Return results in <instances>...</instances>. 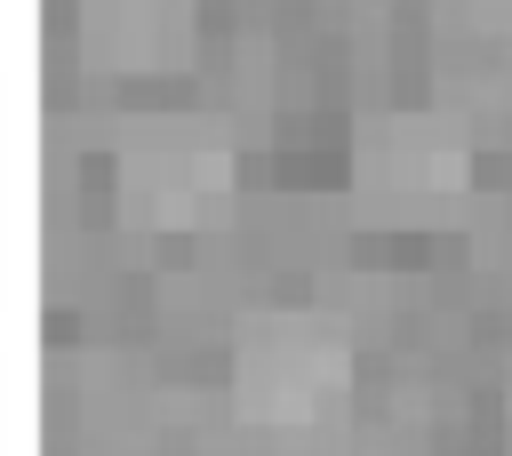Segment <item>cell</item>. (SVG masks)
Returning <instances> with one entry per match:
<instances>
[{"mask_svg": "<svg viewBox=\"0 0 512 456\" xmlns=\"http://www.w3.org/2000/svg\"><path fill=\"white\" fill-rule=\"evenodd\" d=\"M360 384V352L352 328L336 312L312 304H264L240 312L232 328V408L256 432H312L328 416H344Z\"/></svg>", "mask_w": 512, "mask_h": 456, "instance_id": "1", "label": "cell"}, {"mask_svg": "<svg viewBox=\"0 0 512 456\" xmlns=\"http://www.w3.org/2000/svg\"><path fill=\"white\" fill-rule=\"evenodd\" d=\"M112 200L128 232L152 240H184V232H216L240 200V160L216 128L192 120H152L120 144L112 160Z\"/></svg>", "mask_w": 512, "mask_h": 456, "instance_id": "2", "label": "cell"}, {"mask_svg": "<svg viewBox=\"0 0 512 456\" xmlns=\"http://www.w3.org/2000/svg\"><path fill=\"white\" fill-rule=\"evenodd\" d=\"M472 184V144L448 112H368L352 128V192L384 208H440Z\"/></svg>", "mask_w": 512, "mask_h": 456, "instance_id": "3", "label": "cell"}, {"mask_svg": "<svg viewBox=\"0 0 512 456\" xmlns=\"http://www.w3.org/2000/svg\"><path fill=\"white\" fill-rule=\"evenodd\" d=\"M192 40V0H88L80 48L104 72H168Z\"/></svg>", "mask_w": 512, "mask_h": 456, "instance_id": "4", "label": "cell"}, {"mask_svg": "<svg viewBox=\"0 0 512 456\" xmlns=\"http://www.w3.org/2000/svg\"><path fill=\"white\" fill-rule=\"evenodd\" d=\"M504 440H512V376H504Z\"/></svg>", "mask_w": 512, "mask_h": 456, "instance_id": "5", "label": "cell"}]
</instances>
